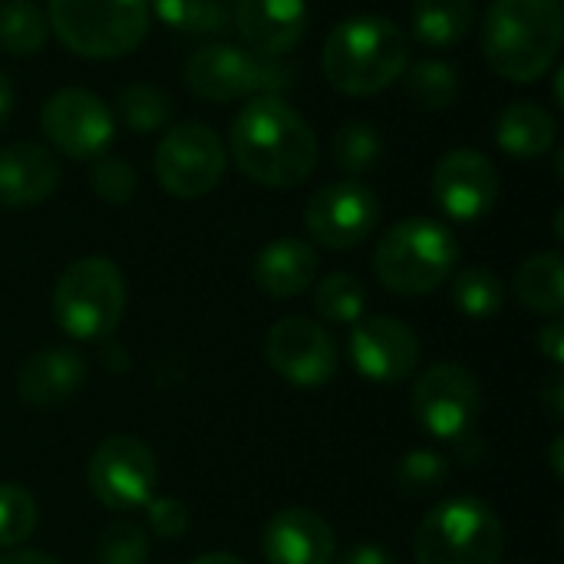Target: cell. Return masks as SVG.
<instances>
[{"instance_id":"obj_1","label":"cell","mask_w":564,"mask_h":564,"mask_svg":"<svg viewBox=\"0 0 564 564\" xmlns=\"http://www.w3.org/2000/svg\"><path fill=\"white\" fill-rule=\"evenodd\" d=\"M235 165L264 188H297L321 159L311 122L281 96H251L228 129Z\"/></svg>"},{"instance_id":"obj_2","label":"cell","mask_w":564,"mask_h":564,"mask_svg":"<svg viewBox=\"0 0 564 564\" xmlns=\"http://www.w3.org/2000/svg\"><path fill=\"white\" fill-rule=\"evenodd\" d=\"M564 10L558 0H492L482 23V56L509 83H535L562 50Z\"/></svg>"},{"instance_id":"obj_3","label":"cell","mask_w":564,"mask_h":564,"mask_svg":"<svg viewBox=\"0 0 564 564\" xmlns=\"http://www.w3.org/2000/svg\"><path fill=\"white\" fill-rule=\"evenodd\" d=\"M410 66L406 33L377 13L340 20L321 50V69L327 83L347 96H373L393 86Z\"/></svg>"},{"instance_id":"obj_4","label":"cell","mask_w":564,"mask_h":564,"mask_svg":"<svg viewBox=\"0 0 564 564\" xmlns=\"http://www.w3.org/2000/svg\"><path fill=\"white\" fill-rule=\"evenodd\" d=\"M459 268L456 235L433 218L397 221L373 251L377 281L400 297H423L443 288Z\"/></svg>"},{"instance_id":"obj_5","label":"cell","mask_w":564,"mask_h":564,"mask_svg":"<svg viewBox=\"0 0 564 564\" xmlns=\"http://www.w3.org/2000/svg\"><path fill=\"white\" fill-rule=\"evenodd\" d=\"M126 278L122 268L102 254H89L63 268L53 284L50 311L56 327L73 340H106L116 334L126 314Z\"/></svg>"},{"instance_id":"obj_6","label":"cell","mask_w":564,"mask_h":564,"mask_svg":"<svg viewBox=\"0 0 564 564\" xmlns=\"http://www.w3.org/2000/svg\"><path fill=\"white\" fill-rule=\"evenodd\" d=\"M413 558L416 564H502L506 529L489 502L456 496L420 522Z\"/></svg>"},{"instance_id":"obj_7","label":"cell","mask_w":564,"mask_h":564,"mask_svg":"<svg viewBox=\"0 0 564 564\" xmlns=\"http://www.w3.org/2000/svg\"><path fill=\"white\" fill-rule=\"evenodd\" d=\"M43 13L59 43L86 59L126 56L149 33V0H46Z\"/></svg>"},{"instance_id":"obj_8","label":"cell","mask_w":564,"mask_h":564,"mask_svg":"<svg viewBox=\"0 0 564 564\" xmlns=\"http://www.w3.org/2000/svg\"><path fill=\"white\" fill-rule=\"evenodd\" d=\"M294 69L278 56H261L235 43H212L188 56L185 86L205 102H235L245 96H281Z\"/></svg>"},{"instance_id":"obj_9","label":"cell","mask_w":564,"mask_h":564,"mask_svg":"<svg viewBox=\"0 0 564 564\" xmlns=\"http://www.w3.org/2000/svg\"><path fill=\"white\" fill-rule=\"evenodd\" d=\"M86 486L102 509L122 516L139 512L159 486L155 453L129 433L106 436L86 463Z\"/></svg>"},{"instance_id":"obj_10","label":"cell","mask_w":564,"mask_h":564,"mask_svg":"<svg viewBox=\"0 0 564 564\" xmlns=\"http://www.w3.org/2000/svg\"><path fill=\"white\" fill-rule=\"evenodd\" d=\"M228 155L215 129L205 122H178L155 145V178L175 198H202L225 175Z\"/></svg>"},{"instance_id":"obj_11","label":"cell","mask_w":564,"mask_h":564,"mask_svg":"<svg viewBox=\"0 0 564 564\" xmlns=\"http://www.w3.org/2000/svg\"><path fill=\"white\" fill-rule=\"evenodd\" d=\"M413 416L436 440H463L482 416V387L459 364H436L413 387Z\"/></svg>"},{"instance_id":"obj_12","label":"cell","mask_w":564,"mask_h":564,"mask_svg":"<svg viewBox=\"0 0 564 564\" xmlns=\"http://www.w3.org/2000/svg\"><path fill=\"white\" fill-rule=\"evenodd\" d=\"M268 367L291 387L314 390L337 377L340 354L330 330L307 317H281L264 334Z\"/></svg>"},{"instance_id":"obj_13","label":"cell","mask_w":564,"mask_h":564,"mask_svg":"<svg viewBox=\"0 0 564 564\" xmlns=\"http://www.w3.org/2000/svg\"><path fill=\"white\" fill-rule=\"evenodd\" d=\"M307 235L330 251H350L364 245L380 225V198L373 188L354 178L321 185L304 208Z\"/></svg>"},{"instance_id":"obj_14","label":"cell","mask_w":564,"mask_h":564,"mask_svg":"<svg viewBox=\"0 0 564 564\" xmlns=\"http://www.w3.org/2000/svg\"><path fill=\"white\" fill-rule=\"evenodd\" d=\"M40 126L53 149L76 162L99 159L102 152H109L116 135L112 109L96 93L79 86L56 89L40 109Z\"/></svg>"},{"instance_id":"obj_15","label":"cell","mask_w":564,"mask_h":564,"mask_svg":"<svg viewBox=\"0 0 564 564\" xmlns=\"http://www.w3.org/2000/svg\"><path fill=\"white\" fill-rule=\"evenodd\" d=\"M354 370L370 383H403L420 370L423 344L397 317H360L347 340Z\"/></svg>"},{"instance_id":"obj_16","label":"cell","mask_w":564,"mask_h":564,"mask_svg":"<svg viewBox=\"0 0 564 564\" xmlns=\"http://www.w3.org/2000/svg\"><path fill=\"white\" fill-rule=\"evenodd\" d=\"M430 192L446 218L479 221L496 208L499 172L479 149H453L436 162Z\"/></svg>"},{"instance_id":"obj_17","label":"cell","mask_w":564,"mask_h":564,"mask_svg":"<svg viewBox=\"0 0 564 564\" xmlns=\"http://www.w3.org/2000/svg\"><path fill=\"white\" fill-rule=\"evenodd\" d=\"M261 552L268 564H334V525L314 509H281L264 525Z\"/></svg>"},{"instance_id":"obj_18","label":"cell","mask_w":564,"mask_h":564,"mask_svg":"<svg viewBox=\"0 0 564 564\" xmlns=\"http://www.w3.org/2000/svg\"><path fill=\"white\" fill-rule=\"evenodd\" d=\"M231 26L261 56H284L307 30L304 0H235Z\"/></svg>"},{"instance_id":"obj_19","label":"cell","mask_w":564,"mask_h":564,"mask_svg":"<svg viewBox=\"0 0 564 564\" xmlns=\"http://www.w3.org/2000/svg\"><path fill=\"white\" fill-rule=\"evenodd\" d=\"M86 383V360L76 347H43L17 370V393L33 410L63 406Z\"/></svg>"},{"instance_id":"obj_20","label":"cell","mask_w":564,"mask_h":564,"mask_svg":"<svg viewBox=\"0 0 564 564\" xmlns=\"http://www.w3.org/2000/svg\"><path fill=\"white\" fill-rule=\"evenodd\" d=\"M59 185V162L46 145L10 142L0 149V208H33Z\"/></svg>"},{"instance_id":"obj_21","label":"cell","mask_w":564,"mask_h":564,"mask_svg":"<svg viewBox=\"0 0 564 564\" xmlns=\"http://www.w3.org/2000/svg\"><path fill=\"white\" fill-rule=\"evenodd\" d=\"M321 271V254L304 238H278L254 254L251 281L264 297L291 301L304 294Z\"/></svg>"},{"instance_id":"obj_22","label":"cell","mask_w":564,"mask_h":564,"mask_svg":"<svg viewBox=\"0 0 564 564\" xmlns=\"http://www.w3.org/2000/svg\"><path fill=\"white\" fill-rule=\"evenodd\" d=\"M558 139L552 112L532 99H519L502 109L496 122V142L512 159H542Z\"/></svg>"},{"instance_id":"obj_23","label":"cell","mask_w":564,"mask_h":564,"mask_svg":"<svg viewBox=\"0 0 564 564\" xmlns=\"http://www.w3.org/2000/svg\"><path fill=\"white\" fill-rule=\"evenodd\" d=\"M516 301L542 317H558L564 311V261L558 251H539L525 258L512 278Z\"/></svg>"},{"instance_id":"obj_24","label":"cell","mask_w":564,"mask_h":564,"mask_svg":"<svg viewBox=\"0 0 564 564\" xmlns=\"http://www.w3.org/2000/svg\"><path fill=\"white\" fill-rule=\"evenodd\" d=\"M476 20L473 0H413L410 26L413 36L433 50H446L459 43Z\"/></svg>"},{"instance_id":"obj_25","label":"cell","mask_w":564,"mask_h":564,"mask_svg":"<svg viewBox=\"0 0 564 564\" xmlns=\"http://www.w3.org/2000/svg\"><path fill=\"white\" fill-rule=\"evenodd\" d=\"M46 13L33 0L0 3V50L10 56H36L46 46Z\"/></svg>"},{"instance_id":"obj_26","label":"cell","mask_w":564,"mask_h":564,"mask_svg":"<svg viewBox=\"0 0 564 564\" xmlns=\"http://www.w3.org/2000/svg\"><path fill=\"white\" fill-rule=\"evenodd\" d=\"M116 112L122 126L135 135H149L169 126L172 119V99L152 86V83H129L116 96Z\"/></svg>"},{"instance_id":"obj_27","label":"cell","mask_w":564,"mask_h":564,"mask_svg":"<svg viewBox=\"0 0 564 564\" xmlns=\"http://www.w3.org/2000/svg\"><path fill=\"white\" fill-rule=\"evenodd\" d=\"M330 159H334V165L340 172L364 175V172L380 165V159H383V135L377 132V126H370L364 119H350V122H344L334 132Z\"/></svg>"},{"instance_id":"obj_28","label":"cell","mask_w":564,"mask_h":564,"mask_svg":"<svg viewBox=\"0 0 564 564\" xmlns=\"http://www.w3.org/2000/svg\"><path fill=\"white\" fill-rule=\"evenodd\" d=\"M155 17L182 33L215 36L231 30V7L225 0H152Z\"/></svg>"},{"instance_id":"obj_29","label":"cell","mask_w":564,"mask_h":564,"mask_svg":"<svg viewBox=\"0 0 564 564\" xmlns=\"http://www.w3.org/2000/svg\"><path fill=\"white\" fill-rule=\"evenodd\" d=\"M449 281H453V304L473 321H489L506 307V288L489 268H463Z\"/></svg>"},{"instance_id":"obj_30","label":"cell","mask_w":564,"mask_h":564,"mask_svg":"<svg viewBox=\"0 0 564 564\" xmlns=\"http://www.w3.org/2000/svg\"><path fill=\"white\" fill-rule=\"evenodd\" d=\"M463 83L446 59H420L406 69V93L420 109H449Z\"/></svg>"},{"instance_id":"obj_31","label":"cell","mask_w":564,"mask_h":564,"mask_svg":"<svg viewBox=\"0 0 564 564\" xmlns=\"http://www.w3.org/2000/svg\"><path fill=\"white\" fill-rule=\"evenodd\" d=\"M449 482V459L436 449H413L397 459L393 466V486L397 492L410 499H423L440 492Z\"/></svg>"},{"instance_id":"obj_32","label":"cell","mask_w":564,"mask_h":564,"mask_svg":"<svg viewBox=\"0 0 564 564\" xmlns=\"http://www.w3.org/2000/svg\"><path fill=\"white\" fill-rule=\"evenodd\" d=\"M314 307H317V314L324 321H330V324H350L354 327L364 317V311H367V291H364V284L354 274L334 271V274H327L317 284Z\"/></svg>"},{"instance_id":"obj_33","label":"cell","mask_w":564,"mask_h":564,"mask_svg":"<svg viewBox=\"0 0 564 564\" xmlns=\"http://www.w3.org/2000/svg\"><path fill=\"white\" fill-rule=\"evenodd\" d=\"M36 499L17 482H0V549L23 545L36 532Z\"/></svg>"},{"instance_id":"obj_34","label":"cell","mask_w":564,"mask_h":564,"mask_svg":"<svg viewBox=\"0 0 564 564\" xmlns=\"http://www.w3.org/2000/svg\"><path fill=\"white\" fill-rule=\"evenodd\" d=\"M152 552L149 532L135 522H112L96 539V564H145Z\"/></svg>"},{"instance_id":"obj_35","label":"cell","mask_w":564,"mask_h":564,"mask_svg":"<svg viewBox=\"0 0 564 564\" xmlns=\"http://www.w3.org/2000/svg\"><path fill=\"white\" fill-rule=\"evenodd\" d=\"M89 185H93V192H96L102 202H109V205H126V202H132L139 178H135V169H132L122 155L102 152L99 159H93Z\"/></svg>"},{"instance_id":"obj_36","label":"cell","mask_w":564,"mask_h":564,"mask_svg":"<svg viewBox=\"0 0 564 564\" xmlns=\"http://www.w3.org/2000/svg\"><path fill=\"white\" fill-rule=\"evenodd\" d=\"M142 512H145L149 529H152L159 539H169V542L182 539V535L188 532V525H192V516H188L185 502L175 499V496H152L149 506H145Z\"/></svg>"},{"instance_id":"obj_37","label":"cell","mask_w":564,"mask_h":564,"mask_svg":"<svg viewBox=\"0 0 564 564\" xmlns=\"http://www.w3.org/2000/svg\"><path fill=\"white\" fill-rule=\"evenodd\" d=\"M535 344H539V354H545L555 367H562L564 364V324L558 317H552L542 330H539V337H535Z\"/></svg>"},{"instance_id":"obj_38","label":"cell","mask_w":564,"mask_h":564,"mask_svg":"<svg viewBox=\"0 0 564 564\" xmlns=\"http://www.w3.org/2000/svg\"><path fill=\"white\" fill-rule=\"evenodd\" d=\"M334 562L337 564H400L390 549H383V545H370V542L347 549V552H344L340 558H334Z\"/></svg>"},{"instance_id":"obj_39","label":"cell","mask_w":564,"mask_h":564,"mask_svg":"<svg viewBox=\"0 0 564 564\" xmlns=\"http://www.w3.org/2000/svg\"><path fill=\"white\" fill-rule=\"evenodd\" d=\"M0 564H59L53 555L36 552V549H7L0 555Z\"/></svg>"},{"instance_id":"obj_40","label":"cell","mask_w":564,"mask_h":564,"mask_svg":"<svg viewBox=\"0 0 564 564\" xmlns=\"http://www.w3.org/2000/svg\"><path fill=\"white\" fill-rule=\"evenodd\" d=\"M539 397H542V400L549 403V413H552V420L558 423V420H562V406H564V383H562V377L555 373V377L549 380V387H545V390H542Z\"/></svg>"},{"instance_id":"obj_41","label":"cell","mask_w":564,"mask_h":564,"mask_svg":"<svg viewBox=\"0 0 564 564\" xmlns=\"http://www.w3.org/2000/svg\"><path fill=\"white\" fill-rule=\"evenodd\" d=\"M13 102H17L13 83H10V76L0 69V129H3V126H7V119L13 116Z\"/></svg>"},{"instance_id":"obj_42","label":"cell","mask_w":564,"mask_h":564,"mask_svg":"<svg viewBox=\"0 0 564 564\" xmlns=\"http://www.w3.org/2000/svg\"><path fill=\"white\" fill-rule=\"evenodd\" d=\"M188 564H248L241 562L238 555H228V552H208V555H198L195 562Z\"/></svg>"},{"instance_id":"obj_43","label":"cell","mask_w":564,"mask_h":564,"mask_svg":"<svg viewBox=\"0 0 564 564\" xmlns=\"http://www.w3.org/2000/svg\"><path fill=\"white\" fill-rule=\"evenodd\" d=\"M558 453H562V440H555V449H552V466H555V476H562V459H558Z\"/></svg>"}]
</instances>
